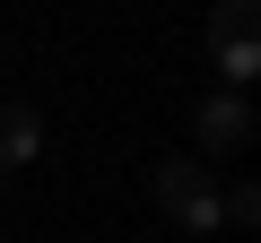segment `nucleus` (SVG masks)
Instances as JSON below:
<instances>
[{"instance_id":"obj_1","label":"nucleus","mask_w":261,"mask_h":243,"mask_svg":"<svg viewBox=\"0 0 261 243\" xmlns=\"http://www.w3.org/2000/svg\"><path fill=\"white\" fill-rule=\"evenodd\" d=\"M148 191H157V208H166L174 226H192V234H209V226H218V183H209V165H200V157H166V165L148 174Z\"/></svg>"},{"instance_id":"obj_2","label":"nucleus","mask_w":261,"mask_h":243,"mask_svg":"<svg viewBox=\"0 0 261 243\" xmlns=\"http://www.w3.org/2000/svg\"><path fill=\"white\" fill-rule=\"evenodd\" d=\"M209 52H218V78L226 96H244L261 78V44H252V0H226V9L209 18Z\"/></svg>"},{"instance_id":"obj_3","label":"nucleus","mask_w":261,"mask_h":243,"mask_svg":"<svg viewBox=\"0 0 261 243\" xmlns=\"http://www.w3.org/2000/svg\"><path fill=\"white\" fill-rule=\"evenodd\" d=\"M200 139H209V157H226V148H252V104L244 96H200Z\"/></svg>"},{"instance_id":"obj_4","label":"nucleus","mask_w":261,"mask_h":243,"mask_svg":"<svg viewBox=\"0 0 261 243\" xmlns=\"http://www.w3.org/2000/svg\"><path fill=\"white\" fill-rule=\"evenodd\" d=\"M35 148H44V122H35L27 104H0V174H18Z\"/></svg>"}]
</instances>
